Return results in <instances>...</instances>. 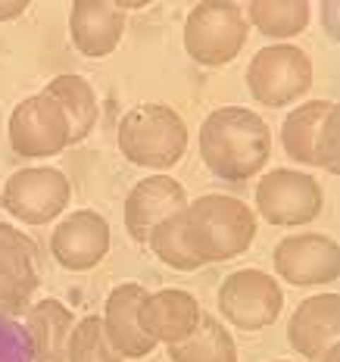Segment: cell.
Instances as JSON below:
<instances>
[{
  "label": "cell",
  "mask_w": 340,
  "mask_h": 362,
  "mask_svg": "<svg viewBox=\"0 0 340 362\" xmlns=\"http://www.w3.org/2000/svg\"><path fill=\"white\" fill-rule=\"evenodd\" d=\"M271 153V132L247 107H222L200 125V160L222 181L253 178Z\"/></svg>",
  "instance_id": "1"
},
{
  "label": "cell",
  "mask_w": 340,
  "mask_h": 362,
  "mask_svg": "<svg viewBox=\"0 0 340 362\" xmlns=\"http://www.w3.org/2000/svg\"><path fill=\"white\" fill-rule=\"evenodd\" d=\"M66 362H122V356L112 350L107 331H103L100 315H85V319L72 328Z\"/></svg>",
  "instance_id": "23"
},
{
  "label": "cell",
  "mask_w": 340,
  "mask_h": 362,
  "mask_svg": "<svg viewBox=\"0 0 340 362\" xmlns=\"http://www.w3.org/2000/svg\"><path fill=\"white\" fill-rule=\"evenodd\" d=\"M75 328V315L59 300H41L25 313V331L32 334L35 362H66L69 334Z\"/></svg>",
  "instance_id": "18"
},
{
  "label": "cell",
  "mask_w": 340,
  "mask_h": 362,
  "mask_svg": "<svg viewBox=\"0 0 340 362\" xmlns=\"http://www.w3.org/2000/svg\"><path fill=\"white\" fill-rule=\"evenodd\" d=\"M25 309H28V293L10 288V284L0 278V313L13 315V313H25Z\"/></svg>",
  "instance_id": "26"
},
{
  "label": "cell",
  "mask_w": 340,
  "mask_h": 362,
  "mask_svg": "<svg viewBox=\"0 0 340 362\" xmlns=\"http://www.w3.org/2000/svg\"><path fill=\"white\" fill-rule=\"evenodd\" d=\"M147 300V288L138 281H128L112 288L103 306V331H107L112 350L122 359H141L147 353H153L156 341L141 328V303Z\"/></svg>",
  "instance_id": "14"
},
{
  "label": "cell",
  "mask_w": 340,
  "mask_h": 362,
  "mask_svg": "<svg viewBox=\"0 0 340 362\" xmlns=\"http://www.w3.org/2000/svg\"><path fill=\"white\" fill-rule=\"evenodd\" d=\"M44 94L59 100V107L66 110V119H69V144H81L94 132L97 116H100L94 88L85 78H78V75H57V78L47 81Z\"/></svg>",
  "instance_id": "19"
},
{
  "label": "cell",
  "mask_w": 340,
  "mask_h": 362,
  "mask_svg": "<svg viewBox=\"0 0 340 362\" xmlns=\"http://www.w3.org/2000/svg\"><path fill=\"white\" fill-rule=\"evenodd\" d=\"M116 138L128 163L143 169H172L187 150V125L165 103H143L122 116Z\"/></svg>",
  "instance_id": "3"
},
{
  "label": "cell",
  "mask_w": 340,
  "mask_h": 362,
  "mask_svg": "<svg viewBox=\"0 0 340 362\" xmlns=\"http://www.w3.org/2000/svg\"><path fill=\"white\" fill-rule=\"evenodd\" d=\"M244 16L266 37H293L309 25V4L306 0H253Z\"/></svg>",
  "instance_id": "22"
},
{
  "label": "cell",
  "mask_w": 340,
  "mask_h": 362,
  "mask_svg": "<svg viewBox=\"0 0 340 362\" xmlns=\"http://www.w3.org/2000/svg\"><path fill=\"white\" fill-rule=\"evenodd\" d=\"M340 331V297L331 293H315L293 309L287 322V341L303 359H322V353L331 344H337Z\"/></svg>",
  "instance_id": "15"
},
{
  "label": "cell",
  "mask_w": 340,
  "mask_h": 362,
  "mask_svg": "<svg viewBox=\"0 0 340 362\" xmlns=\"http://www.w3.org/2000/svg\"><path fill=\"white\" fill-rule=\"evenodd\" d=\"M0 362H35L32 334L6 313H0Z\"/></svg>",
  "instance_id": "25"
},
{
  "label": "cell",
  "mask_w": 340,
  "mask_h": 362,
  "mask_svg": "<svg viewBox=\"0 0 340 362\" xmlns=\"http://www.w3.org/2000/svg\"><path fill=\"white\" fill-rule=\"evenodd\" d=\"M340 110L331 100H309L287 112L281 125V147L293 163L322 165L331 175L340 172Z\"/></svg>",
  "instance_id": "5"
},
{
  "label": "cell",
  "mask_w": 340,
  "mask_h": 362,
  "mask_svg": "<svg viewBox=\"0 0 340 362\" xmlns=\"http://www.w3.org/2000/svg\"><path fill=\"white\" fill-rule=\"evenodd\" d=\"M10 147L22 160H44L69 147V119L50 94H35L16 103L10 112Z\"/></svg>",
  "instance_id": "7"
},
{
  "label": "cell",
  "mask_w": 340,
  "mask_h": 362,
  "mask_svg": "<svg viewBox=\"0 0 340 362\" xmlns=\"http://www.w3.org/2000/svg\"><path fill=\"white\" fill-rule=\"evenodd\" d=\"M50 253L69 272L94 269L110 253V222L94 209L69 213L50 235Z\"/></svg>",
  "instance_id": "12"
},
{
  "label": "cell",
  "mask_w": 340,
  "mask_h": 362,
  "mask_svg": "<svg viewBox=\"0 0 340 362\" xmlns=\"http://www.w3.org/2000/svg\"><path fill=\"white\" fill-rule=\"evenodd\" d=\"M324 194L319 181L297 169H275L256 185V213L269 225H306L319 218Z\"/></svg>",
  "instance_id": "10"
},
{
  "label": "cell",
  "mask_w": 340,
  "mask_h": 362,
  "mask_svg": "<svg viewBox=\"0 0 340 362\" xmlns=\"http://www.w3.org/2000/svg\"><path fill=\"white\" fill-rule=\"evenodd\" d=\"M172 362H238V346L228 328L209 313H200V322L191 337L169 344Z\"/></svg>",
  "instance_id": "20"
},
{
  "label": "cell",
  "mask_w": 340,
  "mask_h": 362,
  "mask_svg": "<svg viewBox=\"0 0 340 362\" xmlns=\"http://www.w3.org/2000/svg\"><path fill=\"white\" fill-rule=\"evenodd\" d=\"M72 185L54 165H32V169H19L6 178L0 203L6 213L28 225H47L69 206Z\"/></svg>",
  "instance_id": "9"
},
{
  "label": "cell",
  "mask_w": 340,
  "mask_h": 362,
  "mask_svg": "<svg viewBox=\"0 0 340 362\" xmlns=\"http://www.w3.org/2000/svg\"><path fill=\"white\" fill-rule=\"evenodd\" d=\"M181 238L203 266L234 259L250 250L256 238V213L228 194H203L181 213Z\"/></svg>",
  "instance_id": "2"
},
{
  "label": "cell",
  "mask_w": 340,
  "mask_h": 362,
  "mask_svg": "<svg viewBox=\"0 0 340 362\" xmlns=\"http://www.w3.org/2000/svg\"><path fill=\"white\" fill-rule=\"evenodd\" d=\"M187 206V194L175 178L169 175H150L138 181V185L128 191L125 200V228L128 238L147 244L153 228L160 222H165L169 216L184 213Z\"/></svg>",
  "instance_id": "13"
},
{
  "label": "cell",
  "mask_w": 340,
  "mask_h": 362,
  "mask_svg": "<svg viewBox=\"0 0 340 362\" xmlns=\"http://www.w3.org/2000/svg\"><path fill=\"white\" fill-rule=\"evenodd\" d=\"M275 269L293 288H319L340 275L337 240L328 235H291L275 247Z\"/></svg>",
  "instance_id": "11"
},
{
  "label": "cell",
  "mask_w": 340,
  "mask_h": 362,
  "mask_svg": "<svg viewBox=\"0 0 340 362\" xmlns=\"http://www.w3.org/2000/svg\"><path fill=\"white\" fill-rule=\"evenodd\" d=\"M275 362H284V359H275Z\"/></svg>",
  "instance_id": "29"
},
{
  "label": "cell",
  "mask_w": 340,
  "mask_h": 362,
  "mask_svg": "<svg viewBox=\"0 0 340 362\" xmlns=\"http://www.w3.org/2000/svg\"><path fill=\"white\" fill-rule=\"evenodd\" d=\"M284 293L278 281L259 269H238L218 288V313L240 331H259L278 322Z\"/></svg>",
  "instance_id": "8"
},
{
  "label": "cell",
  "mask_w": 340,
  "mask_h": 362,
  "mask_svg": "<svg viewBox=\"0 0 340 362\" xmlns=\"http://www.w3.org/2000/svg\"><path fill=\"white\" fill-rule=\"evenodd\" d=\"M147 244L153 247V253L160 256V259H163L169 269L194 272V269H200V266H203V262H200V259H194L191 250L184 247V238H181V213L169 216L165 222L156 225Z\"/></svg>",
  "instance_id": "24"
},
{
  "label": "cell",
  "mask_w": 340,
  "mask_h": 362,
  "mask_svg": "<svg viewBox=\"0 0 340 362\" xmlns=\"http://www.w3.org/2000/svg\"><path fill=\"white\" fill-rule=\"evenodd\" d=\"M0 278H4L10 288H16L22 293H32L41 284L37 275V250L35 240L25 238L19 228L0 222Z\"/></svg>",
  "instance_id": "21"
},
{
  "label": "cell",
  "mask_w": 340,
  "mask_h": 362,
  "mask_svg": "<svg viewBox=\"0 0 340 362\" xmlns=\"http://www.w3.org/2000/svg\"><path fill=\"white\" fill-rule=\"evenodd\" d=\"M69 32L78 54L107 57L122 41L125 13L110 0H75L69 13Z\"/></svg>",
  "instance_id": "16"
},
{
  "label": "cell",
  "mask_w": 340,
  "mask_h": 362,
  "mask_svg": "<svg viewBox=\"0 0 340 362\" xmlns=\"http://www.w3.org/2000/svg\"><path fill=\"white\" fill-rule=\"evenodd\" d=\"M28 10V0H13V4H0V22L4 19H16Z\"/></svg>",
  "instance_id": "27"
},
{
  "label": "cell",
  "mask_w": 340,
  "mask_h": 362,
  "mask_svg": "<svg viewBox=\"0 0 340 362\" xmlns=\"http://www.w3.org/2000/svg\"><path fill=\"white\" fill-rule=\"evenodd\" d=\"M247 88L262 107H287L312 88V59L297 44H271L253 54Z\"/></svg>",
  "instance_id": "6"
},
{
  "label": "cell",
  "mask_w": 340,
  "mask_h": 362,
  "mask_svg": "<svg viewBox=\"0 0 340 362\" xmlns=\"http://www.w3.org/2000/svg\"><path fill=\"white\" fill-rule=\"evenodd\" d=\"M141 328L153 341L178 344L194 334L200 322V303L187 291H156L141 303Z\"/></svg>",
  "instance_id": "17"
},
{
  "label": "cell",
  "mask_w": 340,
  "mask_h": 362,
  "mask_svg": "<svg viewBox=\"0 0 340 362\" xmlns=\"http://www.w3.org/2000/svg\"><path fill=\"white\" fill-rule=\"evenodd\" d=\"M247 16L231 0H203L184 22V50L200 66H225L247 41Z\"/></svg>",
  "instance_id": "4"
},
{
  "label": "cell",
  "mask_w": 340,
  "mask_h": 362,
  "mask_svg": "<svg viewBox=\"0 0 340 362\" xmlns=\"http://www.w3.org/2000/svg\"><path fill=\"white\" fill-rule=\"evenodd\" d=\"M337 356H340V346H337V344H331L328 350L322 353V359H324V362H337Z\"/></svg>",
  "instance_id": "28"
}]
</instances>
